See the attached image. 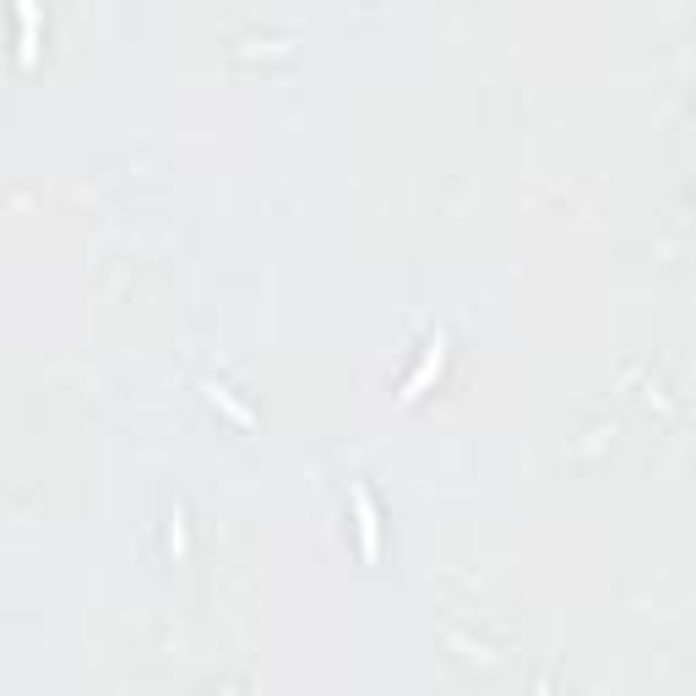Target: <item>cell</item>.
Masks as SVG:
<instances>
[{
  "mask_svg": "<svg viewBox=\"0 0 696 696\" xmlns=\"http://www.w3.org/2000/svg\"><path fill=\"white\" fill-rule=\"evenodd\" d=\"M348 501H354V522H359V550H365V561H376V550H381V517H376V501H370L365 484H354V490H348Z\"/></svg>",
  "mask_w": 696,
  "mask_h": 696,
  "instance_id": "cell-1",
  "label": "cell"
},
{
  "mask_svg": "<svg viewBox=\"0 0 696 696\" xmlns=\"http://www.w3.org/2000/svg\"><path fill=\"white\" fill-rule=\"evenodd\" d=\"M441 365H446V338H441V332H435V338L425 343V359H419V370H414V376L403 381V392H397V397H403V403H419V392H425L430 381L441 376Z\"/></svg>",
  "mask_w": 696,
  "mask_h": 696,
  "instance_id": "cell-2",
  "label": "cell"
},
{
  "mask_svg": "<svg viewBox=\"0 0 696 696\" xmlns=\"http://www.w3.org/2000/svg\"><path fill=\"white\" fill-rule=\"evenodd\" d=\"M17 28H22V66L39 60V0H17Z\"/></svg>",
  "mask_w": 696,
  "mask_h": 696,
  "instance_id": "cell-3",
  "label": "cell"
},
{
  "mask_svg": "<svg viewBox=\"0 0 696 696\" xmlns=\"http://www.w3.org/2000/svg\"><path fill=\"white\" fill-rule=\"evenodd\" d=\"M202 392H207V397H213V403H218V408H223V414H229V419H234V425H245V430H251V425H256V414H251V408H245V403H240V397H234L229 387H218V381H207V387H202Z\"/></svg>",
  "mask_w": 696,
  "mask_h": 696,
  "instance_id": "cell-4",
  "label": "cell"
}]
</instances>
